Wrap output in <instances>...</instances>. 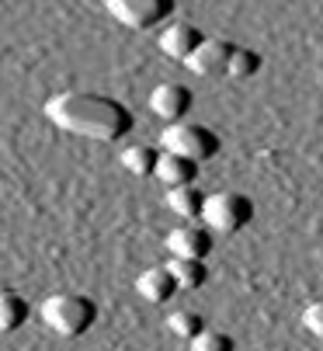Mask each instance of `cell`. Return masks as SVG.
I'll use <instances>...</instances> for the list:
<instances>
[{
	"mask_svg": "<svg viewBox=\"0 0 323 351\" xmlns=\"http://www.w3.org/2000/svg\"><path fill=\"white\" fill-rule=\"evenodd\" d=\"M45 119L91 143H119L136 129V115L125 101L94 90H63L45 101Z\"/></svg>",
	"mask_w": 323,
	"mask_h": 351,
	"instance_id": "1",
	"label": "cell"
},
{
	"mask_svg": "<svg viewBox=\"0 0 323 351\" xmlns=\"http://www.w3.org/2000/svg\"><path fill=\"white\" fill-rule=\"evenodd\" d=\"M42 324L60 337H84L97 324V303L80 292H56L38 306Z\"/></svg>",
	"mask_w": 323,
	"mask_h": 351,
	"instance_id": "2",
	"label": "cell"
},
{
	"mask_svg": "<svg viewBox=\"0 0 323 351\" xmlns=\"http://www.w3.org/2000/svg\"><path fill=\"white\" fill-rule=\"evenodd\" d=\"M160 146H164V154H181L188 160L205 164L223 149V139H219L215 129L184 119V122H171L164 132H160Z\"/></svg>",
	"mask_w": 323,
	"mask_h": 351,
	"instance_id": "3",
	"label": "cell"
},
{
	"mask_svg": "<svg viewBox=\"0 0 323 351\" xmlns=\"http://www.w3.org/2000/svg\"><path fill=\"white\" fill-rule=\"evenodd\" d=\"M119 25L132 28V32H153L164 28L174 18L178 0H101Z\"/></svg>",
	"mask_w": 323,
	"mask_h": 351,
	"instance_id": "4",
	"label": "cell"
},
{
	"mask_svg": "<svg viewBox=\"0 0 323 351\" xmlns=\"http://www.w3.org/2000/svg\"><path fill=\"white\" fill-rule=\"evenodd\" d=\"M202 219L215 233H240L254 219V202L240 191H219V195H205V209Z\"/></svg>",
	"mask_w": 323,
	"mask_h": 351,
	"instance_id": "5",
	"label": "cell"
},
{
	"mask_svg": "<svg viewBox=\"0 0 323 351\" xmlns=\"http://www.w3.org/2000/svg\"><path fill=\"white\" fill-rule=\"evenodd\" d=\"M233 49H237V45L226 42V38H208V35H205V42L184 60V66H188L195 77H226Z\"/></svg>",
	"mask_w": 323,
	"mask_h": 351,
	"instance_id": "6",
	"label": "cell"
},
{
	"mask_svg": "<svg viewBox=\"0 0 323 351\" xmlns=\"http://www.w3.org/2000/svg\"><path fill=\"white\" fill-rule=\"evenodd\" d=\"M191 108H195V94L184 84H160L149 94V112L160 115L167 125L171 122H184L191 115Z\"/></svg>",
	"mask_w": 323,
	"mask_h": 351,
	"instance_id": "7",
	"label": "cell"
},
{
	"mask_svg": "<svg viewBox=\"0 0 323 351\" xmlns=\"http://www.w3.org/2000/svg\"><path fill=\"white\" fill-rule=\"evenodd\" d=\"M202 42H205V32L195 28L191 21H167L164 32H160V38H156L160 53H164L167 60H181V63L195 53Z\"/></svg>",
	"mask_w": 323,
	"mask_h": 351,
	"instance_id": "8",
	"label": "cell"
},
{
	"mask_svg": "<svg viewBox=\"0 0 323 351\" xmlns=\"http://www.w3.org/2000/svg\"><path fill=\"white\" fill-rule=\"evenodd\" d=\"M212 230L208 226H178L167 233V250H171V258H208L212 254Z\"/></svg>",
	"mask_w": 323,
	"mask_h": 351,
	"instance_id": "9",
	"label": "cell"
},
{
	"mask_svg": "<svg viewBox=\"0 0 323 351\" xmlns=\"http://www.w3.org/2000/svg\"><path fill=\"white\" fill-rule=\"evenodd\" d=\"M136 292L146 299V303L164 306V303H171V299H174L178 282H174V275L167 271V265H164V268H146V271L136 278Z\"/></svg>",
	"mask_w": 323,
	"mask_h": 351,
	"instance_id": "10",
	"label": "cell"
},
{
	"mask_svg": "<svg viewBox=\"0 0 323 351\" xmlns=\"http://www.w3.org/2000/svg\"><path fill=\"white\" fill-rule=\"evenodd\" d=\"M198 171H202V164H198V160H188V157H181V154H164V157H160V164H156V178L164 181L167 188L195 184Z\"/></svg>",
	"mask_w": 323,
	"mask_h": 351,
	"instance_id": "11",
	"label": "cell"
},
{
	"mask_svg": "<svg viewBox=\"0 0 323 351\" xmlns=\"http://www.w3.org/2000/svg\"><path fill=\"white\" fill-rule=\"evenodd\" d=\"M32 317V306L28 299L14 289H0V334H14L28 324Z\"/></svg>",
	"mask_w": 323,
	"mask_h": 351,
	"instance_id": "12",
	"label": "cell"
},
{
	"mask_svg": "<svg viewBox=\"0 0 323 351\" xmlns=\"http://www.w3.org/2000/svg\"><path fill=\"white\" fill-rule=\"evenodd\" d=\"M167 209L181 219H198L202 209H205V195L195 188V184H178V188H167Z\"/></svg>",
	"mask_w": 323,
	"mask_h": 351,
	"instance_id": "13",
	"label": "cell"
},
{
	"mask_svg": "<svg viewBox=\"0 0 323 351\" xmlns=\"http://www.w3.org/2000/svg\"><path fill=\"white\" fill-rule=\"evenodd\" d=\"M167 271L174 275L178 289H184V292H195L208 282V268H205L202 258H171Z\"/></svg>",
	"mask_w": 323,
	"mask_h": 351,
	"instance_id": "14",
	"label": "cell"
},
{
	"mask_svg": "<svg viewBox=\"0 0 323 351\" xmlns=\"http://www.w3.org/2000/svg\"><path fill=\"white\" fill-rule=\"evenodd\" d=\"M160 149L149 146V143H136V146H125L122 149V167L136 178H146V174H156V164H160Z\"/></svg>",
	"mask_w": 323,
	"mask_h": 351,
	"instance_id": "15",
	"label": "cell"
},
{
	"mask_svg": "<svg viewBox=\"0 0 323 351\" xmlns=\"http://www.w3.org/2000/svg\"><path fill=\"white\" fill-rule=\"evenodd\" d=\"M261 53H254V49H247V45H237L233 49V56H230V70H226V77L230 80H250L257 70H261Z\"/></svg>",
	"mask_w": 323,
	"mask_h": 351,
	"instance_id": "16",
	"label": "cell"
},
{
	"mask_svg": "<svg viewBox=\"0 0 323 351\" xmlns=\"http://www.w3.org/2000/svg\"><path fill=\"white\" fill-rule=\"evenodd\" d=\"M167 327L174 330V337H198L208 324H205V317L202 313H195V310H174L171 317H167Z\"/></svg>",
	"mask_w": 323,
	"mask_h": 351,
	"instance_id": "17",
	"label": "cell"
},
{
	"mask_svg": "<svg viewBox=\"0 0 323 351\" xmlns=\"http://www.w3.org/2000/svg\"><path fill=\"white\" fill-rule=\"evenodd\" d=\"M191 351H237L233 337L226 330H202L198 337H191Z\"/></svg>",
	"mask_w": 323,
	"mask_h": 351,
	"instance_id": "18",
	"label": "cell"
},
{
	"mask_svg": "<svg viewBox=\"0 0 323 351\" xmlns=\"http://www.w3.org/2000/svg\"><path fill=\"white\" fill-rule=\"evenodd\" d=\"M302 327L323 341V299H313V303L302 310Z\"/></svg>",
	"mask_w": 323,
	"mask_h": 351,
	"instance_id": "19",
	"label": "cell"
}]
</instances>
